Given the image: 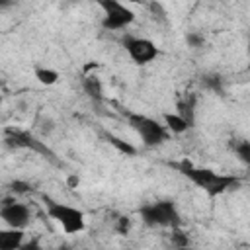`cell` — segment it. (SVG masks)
<instances>
[{
    "mask_svg": "<svg viewBox=\"0 0 250 250\" xmlns=\"http://www.w3.org/2000/svg\"><path fill=\"white\" fill-rule=\"evenodd\" d=\"M127 121L131 129L141 137L143 145L146 148H156L168 139V129L158 123L156 119L143 115V113H127Z\"/></svg>",
    "mask_w": 250,
    "mask_h": 250,
    "instance_id": "3957f363",
    "label": "cell"
},
{
    "mask_svg": "<svg viewBox=\"0 0 250 250\" xmlns=\"http://www.w3.org/2000/svg\"><path fill=\"white\" fill-rule=\"evenodd\" d=\"M162 121H164V127H166L170 133H174V135H182V133L189 131V125H188L178 113L166 111V113H162Z\"/></svg>",
    "mask_w": 250,
    "mask_h": 250,
    "instance_id": "7c38bea8",
    "label": "cell"
},
{
    "mask_svg": "<svg viewBox=\"0 0 250 250\" xmlns=\"http://www.w3.org/2000/svg\"><path fill=\"white\" fill-rule=\"evenodd\" d=\"M23 238H25L23 229H14V227L0 229V250H18L21 248Z\"/></svg>",
    "mask_w": 250,
    "mask_h": 250,
    "instance_id": "9c48e42d",
    "label": "cell"
},
{
    "mask_svg": "<svg viewBox=\"0 0 250 250\" xmlns=\"http://www.w3.org/2000/svg\"><path fill=\"white\" fill-rule=\"evenodd\" d=\"M0 219L14 229H25L31 221V209L16 199H4L0 205Z\"/></svg>",
    "mask_w": 250,
    "mask_h": 250,
    "instance_id": "ba28073f",
    "label": "cell"
},
{
    "mask_svg": "<svg viewBox=\"0 0 250 250\" xmlns=\"http://www.w3.org/2000/svg\"><path fill=\"white\" fill-rule=\"evenodd\" d=\"M168 166H172L184 178H188L191 184H195L197 188H201L209 197H217V195H221V193H225V191L240 186V178L230 176V174H219V172H215L211 168L193 166L189 160L168 162Z\"/></svg>",
    "mask_w": 250,
    "mask_h": 250,
    "instance_id": "6da1fadb",
    "label": "cell"
},
{
    "mask_svg": "<svg viewBox=\"0 0 250 250\" xmlns=\"http://www.w3.org/2000/svg\"><path fill=\"white\" fill-rule=\"evenodd\" d=\"M33 76H35L37 82L43 84V86H53V84H57L59 78H61V74H59L55 68H47V66H35V68H33Z\"/></svg>",
    "mask_w": 250,
    "mask_h": 250,
    "instance_id": "4fadbf2b",
    "label": "cell"
},
{
    "mask_svg": "<svg viewBox=\"0 0 250 250\" xmlns=\"http://www.w3.org/2000/svg\"><path fill=\"white\" fill-rule=\"evenodd\" d=\"M0 107H2V96H0Z\"/></svg>",
    "mask_w": 250,
    "mask_h": 250,
    "instance_id": "7402d4cb",
    "label": "cell"
},
{
    "mask_svg": "<svg viewBox=\"0 0 250 250\" xmlns=\"http://www.w3.org/2000/svg\"><path fill=\"white\" fill-rule=\"evenodd\" d=\"M123 49L127 51L129 59L135 64H148L158 57V47L146 39V37H135V35H125L123 37Z\"/></svg>",
    "mask_w": 250,
    "mask_h": 250,
    "instance_id": "8992f818",
    "label": "cell"
},
{
    "mask_svg": "<svg viewBox=\"0 0 250 250\" xmlns=\"http://www.w3.org/2000/svg\"><path fill=\"white\" fill-rule=\"evenodd\" d=\"M4 143L10 146V148H27V150H33V152H39L41 156L55 160V152L49 150L41 141H37L29 131H21V129H6V139Z\"/></svg>",
    "mask_w": 250,
    "mask_h": 250,
    "instance_id": "52a82bcc",
    "label": "cell"
},
{
    "mask_svg": "<svg viewBox=\"0 0 250 250\" xmlns=\"http://www.w3.org/2000/svg\"><path fill=\"white\" fill-rule=\"evenodd\" d=\"M98 6L104 10L102 18V27L107 31H117L125 29L135 21V12L121 4L119 0H96Z\"/></svg>",
    "mask_w": 250,
    "mask_h": 250,
    "instance_id": "5b68a950",
    "label": "cell"
},
{
    "mask_svg": "<svg viewBox=\"0 0 250 250\" xmlns=\"http://www.w3.org/2000/svg\"><path fill=\"white\" fill-rule=\"evenodd\" d=\"M143 223L146 227H180V213L174 201H154L146 203L139 211Z\"/></svg>",
    "mask_w": 250,
    "mask_h": 250,
    "instance_id": "277c9868",
    "label": "cell"
},
{
    "mask_svg": "<svg viewBox=\"0 0 250 250\" xmlns=\"http://www.w3.org/2000/svg\"><path fill=\"white\" fill-rule=\"evenodd\" d=\"M82 88H84L86 96L92 102H102L104 100V88H102V82H100V78L96 74H88L82 80Z\"/></svg>",
    "mask_w": 250,
    "mask_h": 250,
    "instance_id": "8fae6325",
    "label": "cell"
},
{
    "mask_svg": "<svg viewBox=\"0 0 250 250\" xmlns=\"http://www.w3.org/2000/svg\"><path fill=\"white\" fill-rule=\"evenodd\" d=\"M18 4V0H0V12H6V10H12L14 6Z\"/></svg>",
    "mask_w": 250,
    "mask_h": 250,
    "instance_id": "ffe728a7",
    "label": "cell"
},
{
    "mask_svg": "<svg viewBox=\"0 0 250 250\" xmlns=\"http://www.w3.org/2000/svg\"><path fill=\"white\" fill-rule=\"evenodd\" d=\"M186 43H188V47H191V49H199V47L205 45V37H203L201 33H197V31H188V33H186Z\"/></svg>",
    "mask_w": 250,
    "mask_h": 250,
    "instance_id": "2e32d148",
    "label": "cell"
},
{
    "mask_svg": "<svg viewBox=\"0 0 250 250\" xmlns=\"http://www.w3.org/2000/svg\"><path fill=\"white\" fill-rule=\"evenodd\" d=\"M105 139H107L119 152L127 154V156H133V154L137 152V148H135L133 145H129L127 141H123V139H119V137H115V135H111V133H105Z\"/></svg>",
    "mask_w": 250,
    "mask_h": 250,
    "instance_id": "5bb4252c",
    "label": "cell"
},
{
    "mask_svg": "<svg viewBox=\"0 0 250 250\" xmlns=\"http://www.w3.org/2000/svg\"><path fill=\"white\" fill-rule=\"evenodd\" d=\"M172 238H174V244L176 246H188V236L184 232H180L178 227L172 229Z\"/></svg>",
    "mask_w": 250,
    "mask_h": 250,
    "instance_id": "ac0fdd59",
    "label": "cell"
},
{
    "mask_svg": "<svg viewBox=\"0 0 250 250\" xmlns=\"http://www.w3.org/2000/svg\"><path fill=\"white\" fill-rule=\"evenodd\" d=\"M29 189H31V186H29L27 182H23V180H14V182L10 184V191H12V193H16V195L27 193Z\"/></svg>",
    "mask_w": 250,
    "mask_h": 250,
    "instance_id": "e0dca14e",
    "label": "cell"
},
{
    "mask_svg": "<svg viewBox=\"0 0 250 250\" xmlns=\"http://www.w3.org/2000/svg\"><path fill=\"white\" fill-rule=\"evenodd\" d=\"M232 150L242 164H250V143L248 141H238L236 145H232Z\"/></svg>",
    "mask_w": 250,
    "mask_h": 250,
    "instance_id": "9a60e30c",
    "label": "cell"
},
{
    "mask_svg": "<svg viewBox=\"0 0 250 250\" xmlns=\"http://www.w3.org/2000/svg\"><path fill=\"white\" fill-rule=\"evenodd\" d=\"M195 102H197V98H195V94H186V98H182V100H178V104H176V113L189 125V129L195 125Z\"/></svg>",
    "mask_w": 250,
    "mask_h": 250,
    "instance_id": "30bf717a",
    "label": "cell"
},
{
    "mask_svg": "<svg viewBox=\"0 0 250 250\" xmlns=\"http://www.w3.org/2000/svg\"><path fill=\"white\" fill-rule=\"evenodd\" d=\"M129 225H131V223H129V219H127V217H121V219H119V223H117V232H119V234H127Z\"/></svg>",
    "mask_w": 250,
    "mask_h": 250,
    "instance_id": "d6986e66",
    "label": "cell"
},
{
    "mask_svg": "<svg viewBox=\"0 0 250 250\" xmlns=\"http://www.w3.org/2000/svg\"><path fill=\"white\" fill-rule=\"evenodd\" d=\"M68 184H70V186H76V184H78V178H76V176H70V178H68Z\"/></svg>",
    "mask_w": 250,
    "mask_h": 250,
    "instance_id": "44dd1931",
    "label": "cell"
},
{
    "mask_svg": "<svg viewBox=\"0 0 250 250\" xmlns=\"http://www.w3.org/2000/svg\"><path fill=\"white\" fill-rule=\"evenodd\" d=\"M43 199H45L47 215L55 223H59L61 229L66 234H76V232H82L86 229V217H84V213L78 207L61 203V201H53L49 197H43Z\"/></svg>",
    "mask_w": 250,
    "mask_h": 250,
    "instance_id": "7a4b0ae2",
    "label": "cell"
}]
</instances>
